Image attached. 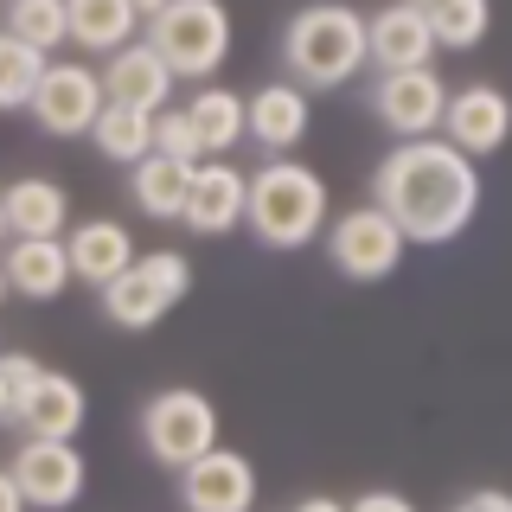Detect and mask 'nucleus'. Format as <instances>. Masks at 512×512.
<instances>
[{
    "mask_svg": "<svg viewBox=\"0 0 512 512\" xmlns=\"http://www.w3.org/2000/svg\"><path fill=\"white\" fill-rule=\"evenodd\" d=\"M372 205L404 231V244H455L480 212V167L455 141H397L372 173Z\"/></svg>",
    "mask_w": 512,
    "mask_h": 512,
    "instance_id": "nucleus-1",
    "label": "nucleus"
},
{
    "mask_svg": "<svg viewBox=\"0 0 512 512\" xmlns=\"http://www.w3.org/2000/svg\"><path fill=\"white\" fill-rule=\"evenodd\" d=\"M244 224L256 231L263 250H308L327 231V180L314 167H301L295 154H269L250 173Z\"/></svg>",
    "mask_w": 512,
    "mask_h": 512,
    "instance_id": "nucleus-2",
    "label": "nucleus"
},
{
    "mask_svg": "<svg viewBox=\"0 0 512 512\" xmlns=\"http://www.w3.org/2000/svg\"><path fill=\"white\" fill-rule=\"evenodd\" d=\"M282 64L301 90H340L359 77L365 58V20L340 0H314L282 26Z\"/></svg>",
    "mask_w": 512,
    "mask_h": 512,
    "instance_id": "nucleus-3",
    "label": "nucleus"
},
{
    "mask_svg": "<svg viewBox=\"0 0 512 512\" xmlns=\"http://www.w3.org/2000/svg\"><path fill=\"white\" fill-rule=\"evenodd\" d=\"M148 45L167 58L173 77L205 84L231 58V13H224V0H167L148 20Z\"/></svg>",
    "mask_w": 512,
    "mask_h": 512,
    "instance_id": "nucleus-4",
    "label": "nucleus"
},
{
    "mask_svg": "<svg viewBox=\"0 0 512 512\" xmlns=\"http://www.w3.org/2000/svg\"><path fill=\"white\" fill-rule=\"evenodd\" d=\"M186 288H192V263L180 250H154V256H135V263L103 288V314L116 320V327L141 333V327H154V320H167L180 308Z\"/></svg>",
    "mask_w": 512,
    "mask_h": 512,
    "instance_id": "nucleus-5",
    "label": "nucleus"
},
{
    "mask_svg": "<svg viewBox=\"0 0 512 512\" xmlns=\"http://www.w3.org/2000/svg\"><path fill=\"white\" fill-rule=\"evenodd\" d=\"M141 442L160 468L180 474L186 461H199L205 448H218V410L205 391L192 384H173V391H154L148 410H141Z\"/></svg>",
    "mask_w": 512,
    "mask_h": 512,
    "instance_id": "nucleus-6",
    "label": "nucleus"
},
{
    "mask_svg": "<svg viewBox=\"0 0 512 512\" xmlns=\"http://www.w3.org/2000/svg\"><path fill=\"white\" fill-rule=\"evenodd\" d=\"M404 231L378 212V205H359L346 218H327V256L346 282H384L397 263H404Z\"/></svg>",
    "mask_w": 512,
    "mask_h": 512,
    "instance_id": "nucleus-7",
    "label": "nucleus"
},
{
    "mask_svg": "<svg viewBox=\"0 0 512 512\" xmlns=\"http://www.w3.org/2000/svg\"><path fill=\"white\" fill-rule=\"evenodd\" d=\"M32 122L45 128V135H58V141H77V135H90V122L103 116V77L90 71V64H77V58H45V71H39V90H32Z\"/></svg>",
    "mask_w": 512,
    "mask_h": 512,
    "instance_id": "nucleus-8",
    "label": "nucleus"
},
{
    "mask_svg": "<svg viewBox=\"0 0 512 512\" xmlns=\"http://www.w3.org/2000/svg\"><path fill=\"white\" fill-rule=\"evenodd\" d=\"M442 109H448V84H442L436 64H410V71H378V84H372V116L391 128L397 141L442 135Z\"/></svg>",
    "mask_w": 512,
    "mask_h": 512,
    "instance_id": "nucleus-9",
    "label": "nucleus"
},
{
    "mask_svg": "<svg viewBox=\"0 0 512 512\" xmlns=\"http://www.w3.org/2000/svg\"><path fill=\"white\" fill-rule=\"evenodd\" d=\"M7 474L20 480L26 506L32 512H64L84 500V455H77V442H58V436H20L13 448Z\"/></svg>",
    "mask_w": 512,
    "mask_h": 512,
    "instance_id": "nucleus-10",
    "label": "nucleus"
},
{
    "mask_svg": "<svg viewBox=\"0 0 512 512\" xmlns=\"http://www.w3.org/2000/svg\"><path fill=\"white\" fill-rule=\"evenodd\" d=\"M90 416V397L84 384H77L71 372H32L20 391H13V416L7 423L20 429V436H58V442H77V429H84Z\"/></svg>",
    "mask_w": 512,
    "mask_h": 512,
    "instance_id": "nucleus-11",
    "label": "nucleus"
},
{
    "mask_svg": "<svg viewBox=\"0 0 512 512\" xmlns=\"http://www.w3.org/2000/svg\"><path fill=\"white\" fill-rule=\"evenodd\" d=\"M506 135H512V96L500 84H461V90H448L442 141H455L468 160H480V154H500Z\"/></svg>",
    "mask_w": 512,
    "mask_h": 512,
    "instance_id": "nucleus-12",
    "label": "nucleus"
},
{
    "mask_svg": "<svg viewBox=\"0 0 512 512\" xmlns=\"http://www.w3.org/2000/svg\"><path fill=\"white\" fill-rule=\"evenodd\" d=\"M180 506L186 512H250L256 506V468L237 448H205L180 468Z\"/></svg>",
    "mask_w": 512,
    "mask_h": 512,
    "instance_id": "nucleus-13",
    "label": "nucleus"
},
{
    "mask_svg": "<svg viewBox=\"0 0 512 512\" xmlns=\"http://www.w3.org/2000/svg\"><path fill=\"white\" fill-rule=\"evenodd\" d=\"M103 103H122V109H167L173 103V84H180V77L167 71V58L154 52L148 39H128L122 52H109L103 58Z\"/></svg>",
    "mask_w": 512,
    "mask_h": 512,
    "instance_id": "nucleus-14",
    "label": "nucleus"
},
{
    "mask_svg": "<svg viewBox=\"0 0 512 512\" xmlns=\"http://www.w3.org/2000/svg\"><path fill=\"white\" fill-rule=\"evenodd\" d=\"M244 192H250V173L231 167V160H199L192 167V186H186V212L180 224L199 237H224L244 224Z\"/></svg>",
    "mask_w": 512,
    "mask_h": 512,
    "instance_id": "nucleus-15",
    "label": "nucleus"
},
{
    "mask_svg": "<svg viewBox=\"0 0 512 512\" xmlns=\"http://www.w3.org/2000/svg\"><path fill=\"white\" fill-rule=\"evenodd\" d=\"M308 122H314V109H308V90L295 77L244 96V141H256L263 154H295L308 141Z\"/></svg>",
    "mask_w": 512,
    "mask_h": 512,
    "instance_id": "nucleus-16",
    "label": "nucleus"
},
{
    "mask_svg": "<svg viewBox=\"0 0 512 512\" xmlns=\"http://www.w3.org/2000/svg\"><path fill=\"white\" fill-rule=\"evenodd\" d=\"M64 256H71V282H84V288L103 295L141 250H135V231H128L122 218H84V224L64 231Z\"/></svg>",
    "mask_w": 512,
    "mask_h": 512,
    "instance_id": "nucleus-17",
    "label": "nucleus"
},
{
    "mask_svg": "<svg viewBox=\"0 0 512 512\" xmlns=\"http://www.w3.org/2000/svg\"><path fill=\"white\" fill-rule=\"evenodd\" d=\"M365 58L378 71H410V64H436V32H429V13L410 7V0H391L365 20Z\"/></svg>",
    "mask_w": 512,
    "mask_h": 512,
    "instance_id": "nucleus-18",
    "label": "nucleus"
},
{
    "mask_svg": "<svg viewBox=\"0 0 512 512\" xmlns=\"http://www.w3.org/2000/svg\"><path fill=\"white\" fill-rule=\"evenodd\" d=\"M0 269H7V288L26 301H58L71 288V256H64V237H7L0 244Z\"/></svg>",
    "mask_w": 512,
    "mask_h": 512,
    "instance_id": "nucleus-19",
    "label": "nucleus"
},
{
    "mask_svg": "<svg viewBox=\"0 0 512 512\" xmlns=\"http://www.w3.org/2000/svg\"><path fill=\"white\" fill-rule=\"evenodd\" d=\"M0 212H7V237H64L71 231V192L58 180L26 173L0 192Z\"/></svg>",
    "mask_w": 512,
    "mask_h": 512,
    "instance_id": "nucleus-20",
    "label": "nucleus"
},
{
    "mask_svg": "<svg viewBox=\"0 0 512 512\" xmlns=\"http://www.w3.org/2000/svg\"><path fill=\"white\" fill-rule=\"evenodd\" d=\"M186 186H192V167H186V160L141 154L135 167H128V199H135V212L154 218V224H180V212H186Z\"/></svg>",
    "mask_w": 512,
    "mask_h": 512,
    "instance_id": "nucleus-21",
    "label": "nucleus"
},
{
    "mask_svg": "<svg viewBox=\"0 0 512 512\" xmlns=\"http://www.w3.org/2000/svg\"><path fill=\"white\" fill-rule=\"evenodd\" d=\"M64 20H71V45L84 52H122L141 32L135 0H64Z\"/></svg>",
    "mask_w": 512,
    "mask_h": 512,
    "instance_id": "nucleus-22",
    "label": "nucleus"
},
{
    "mask_svg": "<svg viewBox=\"0 0 512 512\" xmlns=\"http://www.w3.org/2000/svg\"><path fill=\"white\" fill-rule=\"evenodd\" d=\"M90 141L103 160L116 167H135L141 154H154V116L148 109H122V103H103V116L90 122Z\"/></svg>",
    "mask_w": 512,
    "mask_h": 512,
    "instance_id": "nucleus-23",
    "label": "nucleus"
},
{
    "mask_svg": "<svg viewBox=\"0 0 512 512\" xmlns=\"http://www.w3.org/2000/svg\"><path fill=\"white\" fill-rule=\"evenodd\" d=\"M192 128H199L205 154H231L237 141H244V96L224 90V84H199V96L186 103Z\"/></svg>",
    "mask_w": 512,
    "mask_h": 512,
    "instance_id": "nucleus-24",
    "label": "nucleus"
},
{
    "mask_svg": "<svg viewBox=\"0 0 512 512\" xmlns=\"http://www.w3.org/2000/svg\"><path fill=\"white\" fill-rule=\"evenodd\" d=\"M493 26V0H442L429 7V32H436V52H474Z\"/></svg>",
    "mask_w": 512,
    "mask_h": 512,
    "instance_id": "nucleus-25",
    "label": "nucleus"
},
{
    "mask_svg": "<svg viewBox=\"0 0 512 512\" xmlns=\"http://www.w3.org/2000/svg\"><path fill=\"white\" fill-rule=\"evenodd\" d=\"M7 32L26 39L32 52L52 58L58 45H71V20H64V0H7Z\"/></svg>",
    "mask_w": 512,
    "mask_h": 512,
    "instance_id": "nucleus-26",
    "label": "nucleus"
},
{
    "mask_svg": "<svg viewBox=\"0 0 512 512\" xmlns=\"http://www.w3.org/2000/svg\"><path fill=\"white\" fill-rule=\"evenodd\" d=\"M39 71H45V52H32L26 39H13L0 26V109H26L32 90H39Z\"/></svg>",
    "mask_w": 512,
    "mask_h": 512,
    "instance_id": "nucleus-27",
    "label": "nucleus"
},
{
    "mask_svg": "<svg viewBox=\"0 0 512 512\" xmlns=\"http://www.w3.org/2000/svg\"><path fill=\"white\" fill-rule=\"evenodd\" d=\"M154 154H167V160H186V167H199L205 160V141H199V128H192L186 109H154Z\"/></svg>",
    "mask_w": 512,
    "mask_h": 512,
    "instance_id": "nucleus-28",
    "label": "nucleus"
},
{
    "mask_svg": "<svg viewBox=\"0 0 512 512\" xmlns=\"http://www.w3.org/2000/svg\"><path fill=\"white\" fill-rule=\"evenodd\" d=\"M346 512H416V506L404 500V493H391V487H372V493H359Z\"/></svg>",
    "mask_w": 512,
    "mask_h": 512,
    "instance_id": "nucleus-29",
    "label": "nucleus"
},
{
    "mask_svg": "<svg viewBox=\"0 0 512 512\" xmlns=\"http://www.w3.org/2000/svg\"><path fill=\"white\" fill-rule=\"evenodd\" d=\"M455 512H512V493H500V487H480V493H468Z\"/></svg>",
    "mask_w": 512,
    "mask_h": 512,
    "instance_id": "nucleus-30",
    "label": "nucleus"
},
{
    "mask_svg": "<svg viewBox=\"0 0 512 512\" xmlns=\"http://www.w3.org/2000/svg\"><path fill=\"white\" fill-rule=\"evenodd\" d=\"M0 512H32V506H26V493H20V480H13L7 468H0Z\"/></svg>",
    "mask_w": 512,
    "mask_h": 512,
    "instance_id": "nucleus-31",
    "label": "nucleus"
},
{
    "mask_svg": "<svg viewBox=\"0 0 512 512\" xmlns=\"http://www.w3.org/2000/svg\"><path fill=\"white\" fill-rule=\"evenodd\" d=\"M295 512H346V506H340V500H327V493H308V500H301Z\"/></svg>",
    "mask_w": 512,
    "mask_h": 512,
    "instance_id": "nucleus-32",
    "label": "nucleus"
},
{
    "mask_svg": "<svg viewBox=\"0 0 512 512\" xmlns=\"http://www.w3.org/2000/svg\"><path fill=\"white\" fill-rule=\"evenodd\" d=\"M160 7H167V0H135V13H141V20H154Z\"/></svg>",
    "mask_w": 512,
    "mask_h": 512,
    "instance_id": "nucleus-33",
    "label": "nucleus"
},
{
    "mask_svg": "<svg viewBox=\"0 0 512 512\" xmlns=\"http://www.w3.org/2000/svg\"><path fill=\"white\" fill-rule=\"evenodd\" d=\"M13 416V391H7V378H0V423Z\"/></svg>",
    "mask_w": 512,
    "mask_h": 512,
    "instance_id": "nucleus-34",
    "label": "nucleus"
},
{
    "mask_svg": "<svg viewBox=\"0 0 512 512\" xmlns=\"http://www.w3.org/2000/svg\"><path fill=\"white\" fill-rule=\"evenodd\" d=\"M7 295H13V288H7V269H0V301H7Z\"/></svg>",
    "mask_w": 512,
    "mask_h": 512,
    "instance_id": "nucleus-35",
    "label": "nucleus"
},
{
    "mask_svg": "<svg viewBox=\"0 0 512 512\" xmlns=\"http://www.w3.org/2000/svg\"><path fill=\"white\" fill-rule=\"evenodd\" d=\"M410 7H423V13H429V7H442V0H410Z\"/></svg>",
    "mask_w": 512,
    "mask_h": 512,
    "instance_id": "nucleus-36",
    "label": "nucleus"
},
{
    "mask_svg": "<svg viewBox=\"0 0 512 512\" xmlns=\"http://www.w3.org/2000/svg\"><path fill=\"white\" fill-rule=\"evenodd\" d=\"M0 244H7V212H0Z\"/></svg>",
    "mask_w": 512,
    "mask_h": 512,
    "instance_id": "nucleus-37",
    "label": "nucleus"
}]
</instances>
